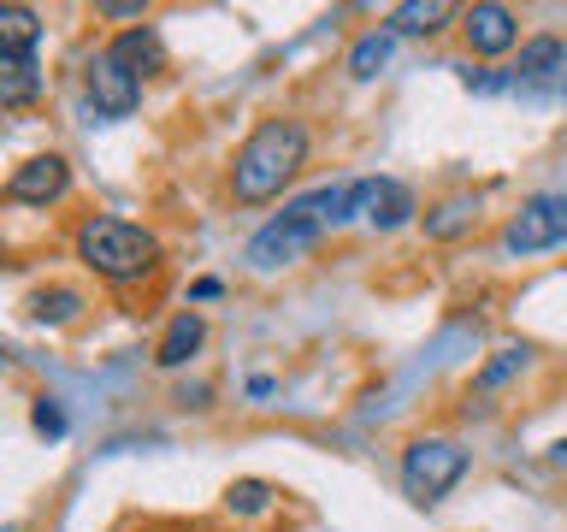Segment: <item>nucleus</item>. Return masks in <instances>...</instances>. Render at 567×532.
<instances>
[{
	"label": "nucleus",
	"mask_w": 567,
	"mask_h": 532,
	"mask_svg": "<svg viewBox=\"0 0 567 532\" xmlns=\"http://www.w3.org/2000/svg\"><path fill=\"white\" fill-rule=\"evenodd\" d=\"M308 166V124L301 119H260L230 154V202L237 207H266L290 190V177Z\"/></svg>",
	"instance_id": "obj_1"
},
{
	"label": "nucleus",
	"mask_w": 567,
	"mask_h": 532,
	"mask_svg": "<svg viewBox=\"0 0 567 532\" xmlns=\"http://www.w3.org/2000/svg\"><path fill=\"white\" fill-rule=\"evenodd\" d=\"M349 190H354V177L319 184L308 195H296V202H284V213H272V219L248 237V266H255V273H278V266L308 255L326 231L349 225Z\"/></svg>",
	"instance_id": "obj_2"
},
{
	"label": "nucleus",
	"mask_w": 567,
	"mask_h": 532,
	"mask_svg": "<svg viewBox=\"0 0 567 532\" xmlns=\"http://www.w3.org/2000/svg\"><path fill=\"white\" fill-rule=\"evenodd\" d=\"M71 248H78V260H83L101 284H118V290H131V284L154 278L159 260H166V243H159L148 225L118 219V213H89V219L71 231Z\"/></svg>",
	"instance_id": "obj_3"
},
{
	"label": "nucleus",
	"mask_w": 567,
	"mask_h": 532,
	"mask_svg": "<svg viewBox=\"0 0 567 532\" xmlns=\"http://www.w3.org/2000/svg\"><path fill=\"white\" fill-rule=\"evenodd\" d=\"M473 468V456L461 450L455 438H414L402 450V491H408V503H420V509H437L443 497H450L461 479H467Z\"/></svg>",
	"instance_id": "obj_4"
},
{
	"label": "nucleus",
	"mask_w": 567,
	"mask_h": 532,
	"mask_svg": "<svg viewBox=\"0 0 567 532\" xmlns=\"http://www.w3.org/2000/svg\"><path fill=\"white\" fill-rule=\"evenodd\" d=\"M567 243V195H526L520 213L503 225V255H544V248Z\"/></svg>",
	"instance_id": "obj_5"
},
{
	"label": "nucleus",
	"mask_w": 567,
	"mask_h": 532,
	"mask_svg": "<svg viewBox=\"0 0 567 532\" xmlns=\"http://www.w3.org/2000/svg\"><path fill=\"white\" fill-rule=\"evenodd\" d=\"M414 190L396 184V177H354V190H349V225L354 219H367V225H379V231H396L414 219Z\"/></svg>",
	"instance_id": "obj_6"
},
{
	"label": "nucleus",
	"mask_w": 567,
	"mask_h": 532,
	"mask_svg": "<svg viewBox=\"0 0 567 532\" xmlns=\"http://www.w3.org/2000/svg\"><path fill=\"white\" fill-rule=\"evenodd\" d=\"M65 195H71V160L65 154H35L24 166H12V177H7L12 207H53Z\"/></svg>",
	"instance_id": "obj_7"
},
{
	"label": "nucleus",
	"mask_w": 567,
	"mask_h": 532,
	"mask_svg": "<svg viewBox=\"0 0 567 532\" xmlns=\"http://www.w3.org/2000/svg\"><path fill=\"white\" fill-rule=\"evenodd\" d=\"M83 89H89V106H95L101 119H131L136 106H142V83H136L131 71H124L106 48L95 53V60H89Z\"/></svg>",
	"instance_id": "obj_8"
},
{
	"label": "nucleus",
	"mask_w": 567,
	"mask_h": 532,
	"mask_svg": "<svg viewBox=\"0 0 567 532\" xmlns=\"http://www.w3.org/2000/svg\"><path fill=\"white\" fill-rule=\"evenodd\" d=\"M461 35H467V53L496 60V53L520 48V18H514V7H503V0H478V7L461 12Z\"/></svg>",
	"instance_id": "obj_9"
},
{
	"label": "nucleus",
	"mask_w": 567,
	"mask_h": 532,
	"mask_svg": "<svg viewBox=\"0 0 567 532\" xmlns=\"http://www.w3.org/2000/svg\"><path fill=\"white\" fill-rule=\"evenodd\" d=\"M106 53L131 71V78H154V71H166V42H159V30L154 24H131V30H118L113 42H106Z\"/></svg>",
	"instance_id": "obj_10"
},
{
	"label": "nucleus",
	"mask_w": 567,
	"mask_h": 532,
	"mask_svg": "<svg viewBox=\"0 0 567 532\" xmlns=\"http://www.w3.org/2000/svg\"><path fill=\"white\" fill-rule=\"evenodd\" d=\"M202 344H207V319L195 314V308H184V314H172V326L159 331V344H154V367H166V372H177V367H189L195 355H202Z\"/></svg>",
	"instance_id": "obj_11"
},
{
	"label": "nucleus",
	"mask_w": 567,
	"mask_h": 532,
	"mask_svg": "<svg viewBox=\"0 0 567 532\" xmlns=\"http://www.w3.org/2000/svg\"><path fill=\"white\" fill-rule=\"evenodd\" d=\"M35 95H42V65H35V53H0V106H7V113H24Z\"/></svg>",
	"instance_id": "obj_12"
},
{
	"label": "nucleus",
	"mask_w": 567,
	"mask_h": 532,
	"mask_svg": "<svg viewBox=\"0 0 567 532\" xmlns=\"http://www.w3.org/2000/svg\"><path fill=\"white\" fill-rule=\"evenodd\" d=\"M556 71H567V42L561 35H526L520 60H514V83H549Z\"/></svg>",
	"instance_id": "obj_13"
},
{
	"label": "nucleus",
	"mask_w": 567,
	"mask_h": 532,
	"mask_svg": "<svg viewBox=\"0 0 567 532\" xmlns=\"http://www.w3.org/2000/svg\"><path fill=\"white\" fill-rule=\"evenodd\" d=\"M455 7H450V0H402V7L396 12H390V35H437L443 24H455Z\"/></svg>",
	"instance_id": "obj_14"
},
{
	"label": "nucleus",
	"mask_w": 567,
	"mask_h": 532,
	"mask_svg": "<svg viewBox=\"0 0 567 532\" xmlns=\"http://www.w3.org/2000/svg\"><path fill=\"white\" fill-rule=\"evenodd\" d=\"M473 219H478V195H450V202H437L432 213H425V237L455 243L461 231H473Z\"/></svg>",
	"instance_id": "obj_15"
},
{
	"label": "nucleus",
	"mask_w": 567,
	"mask_h": 532,
	"mask_svg": "<svg viewBox=\"0 0 567 532\" xmlns=\"http://www.w3.org/2000/svg\"><path fill=\"white\" fill-rule=\"evenodd\" d=\"M24 308H30L35 326H65V319L83 314V290H71V284H53V290H35Z\"/></svg>",
	"instance_id": "obj_16"
},
{
	"label": "nucleus",
	"mask_w": 567,
	"mask_h": 532,
	"mask_svg": "<svg viewBox=\"0 0 567 532\" xmlns=\"http://www.w3.org/2000/svg\"><path fill=\"white\" fill-rule=\"evenodd\" d=\"M390 53H396V35H390V30H367L361 42L349 48V78L372 83V78H379V71L390 65Z\"/></svg>",
	"instance_id": "obj_17"
},
{
	"label": "nucleus",
	"mask_w": 567,
	"mask_h": 532,
	"mask_svg": "<svg viewBox=\"0 0 567 532\" xmlns=\"http://www.w3.org/2000/svg\"><path fill=\"white\" fill-rule=\"evenodd\" d=\"M35 42H42L35 7H0V53H35Z\"/></svg>",
	"instance_id": "obj_18"
},
{
	"label": "nucleus",
	"mask_w": 567,
	"mask_h": 532,
	"mask_svg": "<svg viewBox=\"0 0 567 532\" xmlns=\"http://www.w3.org/2000/svg\"><path fill=\"white\" fill-rule=\"evenodd\" d=\"M526 361H532V349H526V344H503V349H496L485 367H478L473 397H491V390H503V385H508V379H514V372H520Z\"/></svg>",
	"instance_id": "obj_19"
},
{
	"label": "nucleus",
	"mask_w": 567,
	"mask_h": 532,
	"mask_svg": "<svg viewBox=\"0 0 567 532\" xmlns=\"http://www.w3.org/2000/svg\"><path fill=\"white\" fill-rule=\"evenodd\" d=\"M272 503H278L272 479H230V485H225V509L243 514V521H255V514H266Z\"/></svg>",
	"instance_id": "obj_20"
},
{
	"label": "nucleus",
	"mask_w": 567,
	"mask_h": 532,
	"mask_svg": "<svg viewBox=\"0 0 567 532\" xmlns=\"http://www.w3.org/2000/svg\"><path fill=\"white\" fill-rule=\"evenodd\" d=\"M30 426L42 438H65V408L53 402V397H35V408H30Z\"/></svg>",
	"instance_id": "obj_21"
},
{
	"label": "nucleus",
	"mask_w": 567,
	"mask_h": 532,
	"mask_svg": "<svg viewBox=\"0 0 567 532\" xmlns=\"http://www.w3.org/2000/svg\"><path fill=\"white\" fill-rule=\"evenodd\" d=\"M95 12H101V18H148V7H142V0H101Z\"/></svg>",
	"instance_id": "obj_22"
},
{
	"label": "nucleus",
	"mask_w": 567,
	"mask_h": 532,
	"mask_svg": "<svg viewBox=\"0 0 567 532\" xmlns=\"http://www.w3.org/2000/svg\"><path fill=\"white\" fill-rule=\"evenodd\" d=\"M219 290H225L219 278H195V290H189V296H195V301H213V296H219Z\"/></svg>",
	"instance_id": "obj_23"
},
{
	"label": "nucleus",
	"mask_w": 567,
	"mask_h": 532,
	"mask_svg": "<svg viewBox=\"0 0 567 532\" xmlns=\"http://www.w3.org/2000/svg\"><path fill=\"white\" fill-rule=\"evenodd\" d=\"M549 461H556V468H567V438L556 443V450H549Z\"/></svg>",
	"instance_id": "obj_24"
}]
</instances>
